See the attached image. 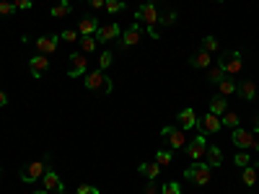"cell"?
I'll return each instance as SVG.
<instances>
[{
    "mask_svg": "<svg viewBox=\"0 0 259 194\" xmlns=\"http://www.w3.org/2000/svg\"><path fill=\"white\" fill-rule=\"evenodd\" d=\"M138 41H140V26H138V24H133V26H130V29L124 31L122 44H124V47H135Z\"/></svg>",
    "mask_w": 259,
    "mask_h": 194,
    "instance_id": "21",
    "label": "cell"
},
{
    "mask_svg": "<svg viewBox=\"0 0 259 194\" xmlns=\"http://www.w3.org/2000/svg\"><path fill=\"white\" fill-rule=\"evenodd\" d=\"M197 127H200V135H215V132H221L223 124H221V117H215V114H205L202 119H197Z\"/></svg>",
    "mask_w": 259,
    "mask_h": 194,
    "instance_id": "10",
    "label": "cell"
},
{
    "mask_svg": "<svg viewBox=\"0 0 259 194\" xmlns=\"http://www.w3.org/2000/svg\"><path fill=\"white\" fill-rule=\"evenodd\" d=\"M233 163L239 166V168H246V166H254V168H256L259 161H254V158L246 153V150H241V153H236V156H233Z\"/></svg>",
    "mask_w": 259,
    "mask_h": 194,
    "instance_id": "22",
    "label": "cell"
},
{
    "mask_svg": "<svg viewBox=\"0 0 259 194\" xmlns=\"http://www.w3.org/2000/svg\"><path fill=\"white\" fill-rule=\"evenodd\" d=\"M202 50L210 52V55L218 52V39H215V36H205V39H202Z\"/></svg>",
    "mask_w": 259,
    "mask_h": 194,
    "instance_id": "32",
    "label": "cell"
},
{
    "mask_svg": "<svg viewBox=\"0 0 259 194\" xmlns=\"http://www.w3.org/2000/svg\"><path fill=\"white\" fill-rule=\"evenodd\" d=\"M70 3H55L52 6V11H50V16H55V18H65V16H70Z\"/></svg>",
    "mask_w": 259,
    "mask_h": 194,
    "instance_id": "25",
    "label": "cell"
},
{
    "mask_svg": "<svg viewBox=\"0 0 259 194\" xmlns=\"http://www.w3.org/2000/svg\"><path fill=\"white\" fill-rule=\"evenodd\" d=\"M8 104V96H6V91H0V106H6Z\"/></svg>",
    "mask_w": 259,
    "mask_h": 194,
    "instance_id": "43",
    "label": "cell"
},
{
    "mask_svg": "<svg viewBox=\"0 0 259 194\" xmlns=\"http://www.w3.org/2000/svg\"><path fill=\"white\" fill-rule=\"evenodd\" d=\"M205 163L210 166V168H218L221 163H223V150L218 148V145H207V150H205Z\"/></svg>",
    "mask_w": 259,
    "mask_h": 194,
    "instance_id": "16",
    "label": "cell"
},
{
    "mask_svg": "<svg viewBox=\"0 0 259 194\" xmlns=\"http://www.w3.org/2000/svg\"><path fill=\"white\" fill-rule=\"evenodd\" d=\"M241 181H244L246 186H254V184H256V168H254V166H246V168H244Z\"/></svg>",
    "mask_w": 259,
    "mask_h": 194,
    "instance_id": "28",
    "label": "cell"
},
{
    "mask_svg": "<svg viewBox=\"0 0 259 194\" xmlns=\"http://www.w3.org/2000/svg\"><path fill=\"white\" fill-rule=\"evenodd\" d=\"M96 31H99V18H96V16L80 18V24H78V34H80V36H94Z\"/></svg>",
    "mask_w": 259,
    "mask_h": 194,
    "instance_id": "14",
    "label": "cell"
},
{
    "mask_svg": "<svg viewBox=\"0 0 259 194\" xmlns=\"http://www.w3.org/2000/svg\"><path fill=\"white\" fill-rule=\"evenodd\" d=\"M171 161H174V158H171V150H158V153H156V163H158L161 168L171 166Z\"/></svg>",
    "mask_w": 259,
    "mask_h": 194,
    "instance_id": "31",
    "label": "cell"
},
{
    "mask_svg": "<svg viewBox=\"0 0 259 194\" xmlns=\"http://www.w3.org/2000/svg\"><path fill=\"white\" fill-rule=\"evenodd\" d=\"M254 132L259 135V114H256V122H254Z\"/></svg>",
    "mask_w": 259,
    "mask_h": 194,
    "instance_id": "44",
    "label": "cell"
},
{
    "mask_svg": "<svg viewBox=\"0 0 259 194\" xmlns=\"http://www.w3.org/2000/svg\"><path fill=\"white\" fill-rule=\"evenodd\" d=\"M158 24H163V26H174V24H177V13H174V11L163 13V16L158 18Z\"/></svg>",
    "mask_w": 259,
    "mask_h": 194,
    "instance_id": "35",
    "label": "cell"
},
{
    "mask_svg": "<svg viewBox=\"0 0 259 194\" xmlns=\"http://www.w3.org/2000/svg\"><path fill=\"white\" fill-rule=\"evenodd\" d=\"M138 171H140V174H143L145 179L153 181V179H158V174H161V166H158L156 161H150V163H140V166H138Z\"/></svg>",
    "mask_w": 259,
    "mask_h": 194,
    "instance_id": "20",
    "label": "cell"
},
{
    "mask_svg": "<svg viewBox=\"0 0 259 194\" xmlns=\"http://www.w3.org/2000/svg\"><path fill=\"white\" fill-rule=\"evenodd\" d=\"M104 3H106V0H89V6H91L94 11H99V8H104Z\"/></svg>",
    "mask_w": 259,
    "mask_h": 194,
    "instance_id": "40",
    "label": "cell"
},
{
    "mask_svg": "<svg viewBox=\"0 0 259 194\" xmlns=\"http://www.w3.org/2000/svg\"><path fill=\"white\" fill-rule=\"evenodd\" d=\"M96 44H99L96 36H80V50H83L85 55H91V52L96 50Z\"/></svg>",
    "mask_w": 259,
    "mask_h": 194,
    "instance_id": "29",
    "label": "cell"
},
{
    "mask_svg": "<svg viewBox=\"0 0 259 194\" xmlns=\"http://www.w3.org/2000/svg\"><path fill=\"white\" fill-rule=\"evenodd\" d=\"M13 6H16V11H29L31 0H13Z\"/></svg>",
    "mask_w": 259,
    "mask_h": 194,
    "instance_id": "39",
    "label": "cell"
},
{
    "mask_svg": "<svg viewBox=\"0 0 259 194\" xmlns=\"http://www.w3.org/2000/svg\"><path fill=\"white\" fill-rule=\"evenodd\" d=\"M226 109H228V104H226V99H223V96H218V99H212V101H210V114L223 117V114H226Z\"/></svg>",
    "mask_w": 259,
    "mask_h": 194,
    "instance_id": "23",
    "label": "cell"
},
{
    "mask_svg": "<svg viewBox=\"0 0 259 194\" xmlns=\"http://www.w3.org/2000/svg\"><path fill=\"white\" fill-rule=\"evenodd\" d=\"M184 150H187V156H189L192 161L205 158V150H207V135H194V137L184 145Z\"/></svg>",
    "mask_w": 259,
    "mask_h": 194,
    "instance_id": "7",
    "label": "cell"
},
{
    "mask_svg": "<svg viewBox=\"0 0 259 194\" xmlns=\"http://www.w3.org/2000/svg\"><path fill=\"white\" fill-rule=\"evenodd\" d=\"M119 34H122V29H119L117 24H104V26H99V31H96L94 36H96L99 44H106V41H114Z\"/></svg>",
    "mask_w": 259,
    "mask_h": 194,
    "instance_id": "11",
    "label": "cell"
},
{
    "mask_svg": "<svg viewBox=\"0 0 259 194\" xmlns=\"http://www.w3.org/2000/svg\"><path fill=\"white\" fill-rule=\"evenodd\" d=\"M239 114H236V112H231V109H226V114L221 117V124L223 127H231V129H236V127H239Z\"/></svg>",
    "mask_w": 259,
    "mask_h": 194,
    "instance_id": "24",
    "label": "cell"
},
{
    "mask_svg": "<svg viewBox=\"0 0 259 194\" xmlns=\"http://www.w3.org/2000/svg\"><path fill=\"white\" fill-rule=\"evenodd\" d=\"M85 73H89V57H85L83 52L68 55V75L70 78H80Z\"/></svg>",
    "mask_w": 259,
    "mask_h": 194,
    "instance_id": "5",
    "label": "cell"
},
{
    "mask_svg": "<svg viewBox=\"0 0 259 194\" xmlns=\"http://www.w3.org/2000/svg\"><path fill=\"white\" fill-rule=\"evenodd\" d=\"M218 91H221V96L226 99V96H233L236 93V83L233 80H228V78H223L221 83H218Z\"/></svg>",
    "mask_w": 259,
    "mask_h": 194,
    "instance_id": "26",
    "label": "cell"
},
{
    "mask_svg": "<svg viewBox=\"0 0 259 194\" xmlns=\"http://www.w3.org/2000/svg\"><path fill=\"white\" fill-rule=\"evenodd\" d=\"M135 18L138 21H145V26L148 29H156V24H158V8H156V3L150 0V3H143L140 8H138V13H135Z\"/></svg>",
    "mask_w": 259,
    "mask_h": 194,
    "instance_id": "6",
    "label": "cell"
},
{
    "mask_svg": "<svg viewBox=\"0 0 259 194\" xmlns=\"http://www.w3.org/2000/svg\"><path fill=\"white\" fill-rule=\"evenodd\" d=\"M145 194H158V189H156V184H153V181H150V184L145 186Z\"/></svg>",
    "mask_w": 259,
    "mask_h": 194,
    "instance_id": "41",
    "label": "cell"
},
{
    "mask_svg": "<svg viewBox=\"0 0 259 194\" xmlns=\"http://www.w3.org/2000/svg\"><path fill=\"white\" fill-rule=\"evenodd\" d=\"M215 3H223V0H215Z\"/></svg>",
    "mask_w": 259,
    "mask_h": 194,
    "instance_id": "47",
    "label": "cell"
},
{
    "mask_svg": "<svg viewBox=\"0 0 259 194\" xmlns=\"http://www.w3.org/2000/svg\"><path fill=\"white\" fill-rule=\"evenodd\" d=\"M104 8L109 11V13H119V11H124V8H127V3H124V0H106Z\"/></svg>",
    "mask_w": 259,
    "mask_h": 194,
    "instance_id": "30",
    "label": "cell"
},
{
    "mask_svg": "<svg viewBox=\"0 0 259 194\" xmlns=\"http://www.w3.org/2000/svg\"><path fill=\"white\" fill-rule=\"evenodd\" d=\"M112 57H114V55H112L109 50H104V52L99 55V70H106V68H109V65H112Z\"/></svg>",
    "mask_w": 259,
    "mask_h": 194,
    "instance_id": "33",
    "label": "cell"
},
{
    "mask_svg": "<svg viewBox=\"0 0 259 194\" xmlns=\"http://www.w3.org/2000/svg\"><path fill=\"white\" fill-rule=\"evenodd\" d=\"M223 78H226V73H223V68H221V65H215V68H210V73H207V80H210L212 85H218Z\"/></svg>",
    "mask_w": 259,
    "mask_h": 194,
    "instance_id": "27",
    "label": "cell"
},
{
    "mask_svg": "<svg viewBox=\"0 0 259 194\" xmlns=\"http://www.w3.org/2000/svg\"><path fill=\"white\" fill-rule=\"evenodd\" d=\"M184 179L194 181L197 186H207L210 179H212V168H210L205 161H194L189 168H184Z\"/></svg>",
    "mask_w": 259,
    "mask_h": 194,
    "instance_id": "2",
    "label": "cell"
},
{
    "mask_svg": "<svg viewBox=\"0 0 259 194\" xmlns=\"http://www.w3.org/2000/svg\"><path fill=\"white\" fill-rule=\"evenodd\" d=\"M57 44H60V36H52V34L36 39V50H39V55H52V52L57 50Z\"/></svg>",
    "mask_w": 259,
    "mask_h": 194,
    "instance_id": "13",
    "label": "cell"
},
{
    "mask_svg": "<svg viewBox=\"0 0 259 194\" xmlns=\"http://www.w3.org/2000/svg\"><path fill=\"white\" fill-rule=\"evenodd\" d=\"M189 65H192V68H210V65H212V55L200 50V52H194L189 57Z\"/></svg>",
    "mask_w": 259,
    "mask_h": 194,
    "instance_id": "18",
    "label": "cell"
},
{
    "mask_svg": "<svg viewBox=\"0 0 259 194\" xmlns=\"http://www.w3.org/2000/svg\"><path fill=\"white\" fill-rule=\"evenodd\" d=\"M161 194H182V186L177 181H166L163 189H161Z\"/></svg>",
    "mask_w": 259,
    "mask_h": 194,
    "instance_id": "34",
    "label": "cell"
},
{
    "mask_svg": "<svg viewBox=\"0 0 259 194\" xmlns=\"http://www.w3.org/2000/svg\"><path fill=\"white\" fill-rule=\"evenodd\" d=\"M148 36H150V39H161V34H158L156 29H148Z\"/></svg>",
    "mask_w": 259,
    "mask_h": 194,
    "instance_id": "42",
    "label": "cell"
},
{
    "mask_svg": "<svg viewBox=\"0 0 259 194\" xmlns=\"http://www.w3.org/2000/svg\"><path fill=\"white\" fill-rule=\"evenodd\" d=\"M50 168H52V166H50V156H45L41 161H31L26 168H21V181H24V184L41 181V176H45Z\"/></svg>",
    "mask_w": 259,
    "mask_h": 194,
    "instance_id": "1",
    "label": "cell"
},
{
    "mask_svg": "<svg viewBox=\"0 0 259 194\" xmlns=\"http://www.w3.org/2000/svg\"><path fill=\"white\" fill-rule=\"evenodd\" d=\"M34 194H50V191H47V189H41V191H34Z\"/></svg>",
    "mask_w": 259,
    "mask_h": 194,
    "instance_id": "45",
    "label": "cell"
},
{
    "mask_svg": "<svg viewBox=\"0 0 259 194\" xmlns=\"http://www.w3.org/2000/svg\"><path fill=\"white\" fill-rule=\"evenodd\" d=\"M177 119H179V127H182V129H192V127H197V119H200V117L194 114L192 106H187V109H182V112H179V117H177Z\"/></svg>",
    "mask_w": 259,
    "mask_h": 194,
    "instance_id": "15",
    "label": "cell"
},
{
    "mask_svg": "<svg viewBox=\"0 0 259 194\" xmlns=\"http://www.w3.org/2000/svg\"><path fill=\"white\" fill-rule=\"evenodd\" d=\"M114 83L106 78L104 70H94L85 75V91H94V93H112Z\"/></svg>",
    "mask_w": 259,
    "mask_h": 194,
    "instance_id": "3",
    "label": "cell"
},
{
    "mask_svg": "<svg viewBox=\"0 0 259 194\" xmlns=\"http://www.w3.org/2000/svg\"><path fill=\"white\" fill-rule=\"evenodd\" d=\"M231 142L239 145L241 150H249V148H256V145H259V142L254 140V132H249V129H239V127L231 132Z\"/></svg>",
    "mask_w": 259,
    "mask_h": 194,
    "instance_id": "9",
    "label": "cell"
},
{
    "mask_svg": "<svg viewBox=\"0 0 259 194\" xmlns=\"http://www.w3.org/2000/svg\"><path fill=\"white\" fill-rule=\"evenodd\" d=\"M29 70H31L34 78H45L47 70H50V60H47V55H36V57H31V60H29Z\"/></svg>",
    "mask_w": 259,
    "mask_h": 194,
    "instance_id": "12",
    "label": "cell"
},
{
    "mask_svg": "<svg viewBox=\"0 0 259 194\" xmlns=\"http://www.w3.org/2000/svg\"><path fill=\"white\" fill-rule=\"evenodd\" d=\"M218 65L223 68V73H226V75H239V73L244 70V55H241L239 50H233V52H223V55H221V60H218Z\"/></svg>",
    "mask_w": 259,
    "mask_h": 194,
    "instance_id": "4",
    "label": "cell"
},
{
    "mask_svg": "<svg viewBox=\"0 0 259 194\" xmlns=\"http://www.w3.org/2000/svg\"><path fill=\"white\" fill-rule=\"evenodd\" d=\"M57 194H68V191H65V189H60V191H57Z\"/></svg>",
    "mask_w": 259,
    "mask_h": 194,
    "instance_id": "46",
    "label": "cell"
},
{
    "mask_svg": "<svg viewBox=\"0 0 259 194\" xmlns=\"http://www.w3.org/2000/svg\"><path fill=\"white\" fill-rule=\"evenodd\" d=\"M13 13H16V6L8 3V0H3V3H0V16H6V18H8V16H13Z\"/></svg>",
    "mask_w": 259,
    "mask_h": 194,
    "instance_id": "36",
    "label": "cell"
},
{
    "mask_svg": "<svg viewBox=\"0 0 259 194\" xmlns=\"http://www.w3.org/2000/svg\"><path fill=\"white\" fill-rule=\"evenodd\" d=\"M75 194H101L96 186H89V184H80L78 189H75Z\"/></svg>",
    "mask_w": 259,
    "mask_h": 194,
    "instance_id": "38",
    "label": "cell"
},
{
    "mask_svg": "<svg viewBox=\"0 0 259 194\" xmlns=\"http://www.w3.org/2000/svg\"><path fill=\"white\" fill-rule=\"evenodd\" d=\"M0 3H3V0H0Z\"/></svg>",
    "mask_w": 259,
    "mask_h": 194,
    "instance_id": "48",
    "label": "cell"
},
{
    "mask_svg": "<svg viewBox=\"0 0 259 194\" xmlns=\"http://www.w3.org/2000/svg\"><path fill=\"white\" fill-rule=\"evenodd\" d=\"M161 135H163V140L171 145V150H182V148L187 145V137H184V129H182V127H163Z\"/></svg>",
    "mask_w": 259,
    "mask_h": 194,
    "instance_id": "8",
    "label": "cell"
},
{
    "mask_svg": "<svg viewBox=\"0 0 259 194\" xmlns=\"http://www.w3.org/2000/svg\"><path fill=\"white\" fill-rule=\"evenodd\" d=\"M78 31H73V29H65L62 34H60V39H65V41H78Z\"/></svg>",
    "mask_w": 259,
    "mask_h": 194,
    "instance_id": "37",
    "label": "cell"
},
{
    "mask_svg": "<svg viewBox=\"0 0 259 194\" xmlns=\"http://www.w3.org/2000/svg\"><path fill=\"white\" fill-rule=\"evenodd\" d=\"M41 184H45V189H47V191H55V194H57V191L62 189V181H60V176L55 174L52 168L47 171L45 176H41Z\"/></svg>",
    "mask_w": 259,
    "mask_h": 194,
    "instance_id": "19",
    "label": "cell"
},
{
    "mask_svg": "<svg viewBox=\"0 0 259 194\" xmlns=\"http://www.w3.org/2000/svg\"><path fill=\"white\" fill-rule=\"evenodd\" d=\"M236 93H239L244 101L256 99V85H254V80H241L239 85H236Z\"/></svg>",
    "mask_w": 259,
    "mask_h": 194,
    "instance_id": "17",
    "label": "cell"
}]
</instances>
